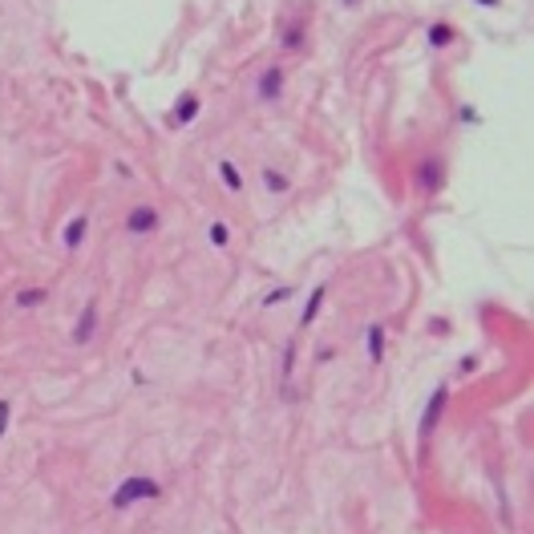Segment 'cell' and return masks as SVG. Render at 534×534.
Here are the masks:
<instances>
[{
  "label": "cell",
  "mask_w": 534,
  "mask_h": 534,
  "mask_svg": "<svg viewBox=\"0 0 534 534\" xmlns=\"http://www.w3.org/2000/svg\"><path fill=\"white\" fill-rule=\"evenodd\" d=\"M158 494H162V485L154 482V478H126V482L113 490L110 506H113V510H129L134 502H142V498H158Z\"/></svg>",
  "instance_id": "1"
},
{
  "label": "cell",
  "mask_w": 534,
  "mask_h": 534,
  "mask_svg": "<svg viewBox=\"0 0 534 534\" xmlns=\"http://www.w3.org/2000/svg\"><path fill=\"white\" fill-rule=\"evenodd\" d=\"M158 223H162V215L150 207V203H138V207L126 215V231H129V235H154Z\"/></svg>",
  "instance_id": "2"
},
{
  "label": "cell",
  "mask_w": 534,
  "mask_h": 534,
  "mask_svg": "<svg viewBox=\"0 0 534 534\" xmlns=\"http://www.w3.org/2000/svg\"><path fill=\"white\" fill-rule=\"evenodd\" d=\"M255 94H259V101H279V94H284V69H279V65H267V69L259 73Z\"/></svg>",
  "instance_id": "3"
},
{
  "label": "cell",
  "mask_w": 534,
  "mask_h": 534,
  "mask_svg": "<svg viewBox=\"0 0 534 534\" xmlns=\"http://www.w3.org/2000/svg\"><path fill=\"white\" fill-rule=\"evenodd\" d=\"M97 332V300H85L77 324H73V344H89Z\"/></svg>",
  "instance_id": "4"
},
{
  "label": "cell",
  "mask_w": 534,
  "mask_h": 534,
  "mask_svg": "<svg viewBox=\"0 0 534 534\" xmlns=\"http://www.w3.org/2000/svg\"><path fill=\"white\" fill-rule=\"evenodd\" d=\"M203 113V97L198 94H182L178 97V106H174V113H170V126H186V122H194Z\"/></svg>",
  "instance_id": "5"
},
{
  "label": "cell",
  "mask_w": 534,
  "mask_h": 534,
  "mask_svg": "<svg viewBox=\"0 0 534 534\" xmlns=\"http://www.w3.org/2000/svg\"><path fill=\"white\" fill-rule=\"evenodd\" d=\"M445 401H450V393L445 388H437L433 397H429V405H425V417H421V437H429L437 429V421H441V409H445Z\"/></svg>",
  "instance_id": "6"
},
{
  "label": "cell",
  "mask_w": 534,
  "mask_h": 534,
  "mask_svg": "<svg viewBox=\"0 0 534 534\" xmlns=\"http://www.w3.org/2000/svg\"><path fill=\"white\" fill-rule=\"evenodd\" d=\"M417 186L421 191H437L441 186V162H417Z\"/></svg>",
  "instance_id": "7"
},
{
  "label": "cell",
  "mask_w": 534,
  "mask_h": 534,
  "mask_svg": "<svg viewBox=\"0 0 534 534\" xmlns=\"http://www.w3.org/2000/svg\"><path fill=\"white\" fill-rule=\"evenodd\" d=\"M324 295H328V288H316L312 291V295H307V307H304V316H300V332H304V328H312V320H316V316H320V307H324Z\"/></svg>",
  "instance_id": "8"
},
{
  "label": "cell",
  "mask_w": 534,
  "mask_h": 534,
  "mask_svg": "<svg viewBox=\"0 0 534 534\" xmlns=\"http://www.w3.org/2000/svg\"><path fill=\"white\" fill-rule=\"evenodd\" d=\"M364 344H369V360H372V364H381V360H385V328H381V324H372L369 336H364Z\"/></svg>",
  "instance_id": "9"
},
{
  "label": "cell",
  "mask_w": 534,
  "mask_h": 534,
  "mask_svg": "<svg viewBox=\"0 0 534 534\" xmlns=\"http://www.w3.org/2000/svg\"><path fill=\"white\" fill-rule=\"evenodd\" d=\"M219 178H223V186H227L231 194H239V191H243V174H239V166H235L231 158L219 162Z\"/></svg>",
  "instance_id": "10"
},
{
  "label": "cell",
  "mask_w": 534,
  "mask_h": 534,
  "mask_svg": "<svg viewBox=\"0 0 534 534\" xmlns=\"http://www.w3.org/2000/svg\"><path fill=\"white\" fill-rule=\"evenodd\" d=\"M85 227H89V219H85V215L69 219V227H65V247H69V251H73V247H81V239H85Z\"/></svg>",
  "instance_id": "11"
},
{
  "label": "cell",
  "mask_w": 534,
  "mask_h": 534,
  "mask_svg": "<svg viewBox=\"0 0 534 534\" xmlns=\"http://www.w3.org/2000/svg\"><path fill=\"white\" fill-rule=\"evenodd\" d=\"M263 186L275 191V194H288L291 191V178L284 174V170H272V166H267V170H263Z\"/></svg>",
  "instance_id": "12"
},
{
  "label": "cell",
  "mask_w": 534,
  "mask_h": 534,
  "mask_svg": "<svg viewBox=\"0 0 534 534\" xmlns=\"http://www.w3.org/2000/svg\"><path fill=\"white\" fill-rule=\"evenodd\" d=\"M453 37H457V32H453V25H445V20L429 25V45H433V49H445V45L453 41Z\"/></svg>",
  "instance_id": "13"
},
{
  "label": "cell",
  "mask_w": 534,
  "mask_h": 534,
  "mask_svg": "<svg viewBox=\"0 0 534 534\" xmlns=\"http://www.w3.org/2000/svg\"><path fill=\"white\" fill-rule=\"evenodd\" d=\"M49 295H45V288H25L20 295H16V304L20 307H37V304H45Z\"/></svg>",
  "instance_id": "14"
},
{
  "label": "cell",
  "mask_w": 534,
  "mask_h": 534,
  "mask_svg": "<svg viewBox=\"0 0 534 534\" xmlns=\"http://www.w3.org/2000/svg\"><path fill=\"white\" fill-rule=\"evenodd\" d=\"M210 243H215V247H227V243H231V227L227 223H210Z\"/></svg>",
  "instance_id": "15"
},
{
  "label": "cell",
  "mask_w": 534,
  "mask_h": 534,
  "mask_svg": "<svg viewBox=\"0 0 534 534\" xmlns=\"http://www.w3.org/2000/svg\"><path fill=\"white\" fill-rule=\"evenodd\" d=\"M284 49H291V53H295V49H304V29H295V25H291V29L284 32Z\"/></svg>",
  "instance_id": "16"
},
{
  "label": "cell",
  "mask_w": 534,
  "mask_h": 534,
  "mask_svg": "<svg viewBox=\"0 0 534 534\" xmlns=\"http://www.w3.org/2000/svg\"><path fill=\"white\" fill-rule=\"evenodd\" d=\"M8 417H13V401H8V397H0V437L8 433Z\"/></svg>",
  "instance_id": "17"
},
{
  "label": "cell",
  "mask_w": 534,
  "mask_h": 534,
  "mask_svg": "<svg viewBox=\"0 0 534 534\" xmlns=\"http://www.w3.org/2000/svg\"><path fill=\"white\" fill-rule=\"evenodd\" d=\"M288 295H291V288H275V291H267V295H263V304H267V307H272V304H284Z\"/></svg>",
  "instance_id": "18"
},
{
  "label": "cell",
  "mask_w": 534,
  "mask_h": 534,
  "mask_svg": "<svg viewBox=\"0 0 534 534\" xmlns=\"http://www.w3.org/2000/svg\"><path fill=\"white\" fill-rule=\"evenodd\" d=\"M295 369V340H288V352H284V376H291Z\"/></svg>",
  "instance_id": "19"
},
{
  "label": "cell",
  "mask_w": 534,
  "mask_h": 534,
  "mask_svg": "<svg viewBox=\"0 0 534 534\" xmlns=\"http://www.w3.org/2000/svg\"><path fill=\"white\" fill-rule=\"evenodd\" d=\"M478 4H485V8H498L502 0H478Z\"/></svg>",
  "instance_id": "20"
},
{
  "label": "cell",
  "mask_w": 534,
  "mask_h": 534,
  "mask_svg": "<svg viewBox=\"0 0 534 534\" xmlns=\"http://www.w3.org/2000/svg\"><path fill=\"white\" fill-rule=\"evenodd\" d=\"M340 4H344V8H360V0H340Z\"/></svg>",
  "instance_id": "21"
}]
</instances>
